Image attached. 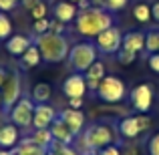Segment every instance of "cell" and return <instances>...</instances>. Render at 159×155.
I'll return each instance as SVG.
<instances>
[{
  "label": "cell",
  "mask_w": 159,
  "mask_h": 155,
  "mask_svg": "<svg viewBox=\"0 0 159 155\" xmlns=\"http://www.w3.org/2000/svg\"><path fill=\"white\" fill-rule=\"evenodd\" d=\"M117 133H119L117 127L111 125L109 121H93L79 135L81 137L79 139V151H81V155H89V153H97L99 149L113 143L121 145L117 141Z\"/></svg>",
  "instance_id": "1"
},
{
  "label": "cell",
  "mask_w": 159,
  "mask_h": 155,
  "mask_svg": "<svg viewBox=\"0 0 159 155\" xmlns=\"http://www.w3.org/2000/svg\"><path fill=\"white\" fill-rule=\"evenodd\" d=\"M111 26H115V16H113L111 10L101 6H91L87 10H79L77 18H75V30L81 36H87V39H95Z\"/></svg>",
  "instance_id": "2"
},
{
  "label": "cell",
  "mask_w": 159,
  "mask_h": 155,
  "mask_svg": "<svg viewBox=\"0 0 159 155\" xmlns=\"http://www.w3.org/2000/svg\"><path fill=\"white\" fill-rule=\"evenodd\" d=\"M34 44L39 47L40 54H43V61L48 62V65H57V62H62L69 58L70 52V44L69 39L65 34H54V32H44V34L36 36Z\"/></svg>",
  "instance_id": "3"
},
{
  "label": "cell",
  "mask_w": 159,
  "mask_h": 155,
  "mask_svg": "<svg viewBox=\"0 0 159 155\" xmlns=\"http://www.w3.org/2000/svg\"><path fill=\"white\" fill-rule=\"evenodd\" d=\"M97 54H99L97 44L85 40V43H77V44L70 47L66 62H69L70 69H75V73H85V71L97 61Z\"/></svg>",
  "instance_id": "4"
},
{
  "label": "cell",
  "mask_w": 159,
  "mask_h": 155,
  "mask_svg": "<svg viewBox=\"0 0 159 155\" xmlns=\"http://www.w3.org/2000/svg\"><path fill=\"white\" fill-rule=\"evenodd\" d=\"M127 95V87H125L123 79L115 77V75H107L101 83H99V89H97V97L101 99L103 103L107 105H117L121 103Z\"/></svg>",
  "instance_id": "5"
},
{
  "label": "cell",
  "mask_w": 159,
  "mask_h": 155,
  "mask_svg": "<svg viewBox=\"0 0 159 155\" xmlns=\"http://www.w3.org/2000/svg\"><path fill=\"white\" fill-rule=\"evenodd\" d=\"M151 127V117L147 113H141V115H125L123 119L119 121L117 125V131L123 139H137L141 133H145L147 129Z\"/></svg>",
  "instance_id": "6"
},
{
  "label": "cell",
  "mask_w": 159,
  "mask_h": 155,
  "mask_svg": "<svg viewBox=\"0 0 159 155\" xmlns=\"http://www.w3.org/2000/svg\"><path fill=\"white\" fill-rule=\"evenodd\" d=\"M0 95H2V111L8 115L10 109L20 101V95H22V77H20L18 71H8L6 81L0 89Z\"/></svg>",
  "instance_id": "7"
},
{
  "label": "cell",
  "mask_w": 159,
  "mask_h": 155,
  "mask_svg": "<svg viewBox=\"0 0 159 155\" xmlns=\"http://www.w3.org/2000/svg\"><path fill=\"white\" fill-rule=\"evenodd\" d=\"M123 30L119 26H111L107 30H103L99 36H95V44H97V51L101 54H117L123 48Z\"/></svg>",
  "instance_id": "8"
},
{
  "label": "cell",
  "mask_w": 159,
  "mask_h": 155,
  "mask_svg": "<svg viewBox=\"0 0 159 155\" xmlns=\"http://www.w3.org/2000/svg\"><path fill=\"white\" fill-rule=\"evenodd\" d=\"M32 115H34V103L32 99L22 97L8 113V119L12 125H16L18 129H30L32 127Z\"/></svg>",
  "instance_id": "9"
},
{
  "label": "cell",
  "mask_w": 159,
  "mask_h": 155,
  "mask_svg": "<svg viewBox=\"0 0 159 155\" xmlns=\"http://www.w3.org/2000/svg\"><path fill=\"white\" fill-rule=\"evenodd\" d=\"M131 105H133V109L139 111V113H149V109H151V105H153L151 85H147V83L137 85L135 89L131 91Z\"/></svg>",
  "instance_id": "10"
},
{
  "label": "cell",
  "mask_w": 159,
  "mask_h": 155,
  "mask_svg": "<svg viewBox=\"0 0 159 155\" xmlns=\"http://www.w3.org/2000/svg\"><path fill=\"white\" fill-rule=\"evenodd\" d=\"M87 91H89V87H87V79H85L83 73H73L62 81V93H65L69 99L83 97Z\"/></svg>",
  "instance_id": "11"
},
{
  "label": "cell",
  "mask_w": 159,
  "mask_h": 155,
  "mask_svg": "<svg viewBox=\"0 0 159 155\" xmlns=\"http://www.w3.org/2000/svg\"><path fill=\"white\" fill-rule=\"evenodd\" d=\"M58 117H61V121L70 129V133H73L75 137H79L83 133V129H85V113H83L81 109H70L69 107V109L58 113Z\"/></svg>",
  "instance_id": "12"
},
{
  "label": "cell",
  "mask_w": 159,
  "mask_h": 155,
  "mask_svg": "<svg viewBox=\"0 0 159 155\" xmlns=\"http://www.w3.org/2000/svg\"><path fill=\"white\" fill-rule=\"evenodd\" d=\"M58 117V113L54 111L48 103L34 105V115H32V127L34 129H48L52 125V121Z\"/></svg>",
  "instance_id": "13"
},
{
  "label": "cell",
  "mask_w": 159,
  "mask_h": 155,
  "mask_svg": "<svg viewBox=\"0 0 159 155\" xmlns=\"http://www.w3.org/2000/svg\"><path fill=\"white\" fill-rule=\"evenodd\" d=\"M52 14H54L57 20L69 24V22H75V18H77V14H79V8H77V4L70 2V0H58L52 6Z\"/></svg>",
  "instance_id": "14"
},
{
  "label": "cell",
  "mask_w": 159,
  "mask_h": 155,
  "mask_svg": "<svg viewBox=\"0 0 159 155\" xmlns=\"http://www.w3.org/2000/svg\"><path fill=\"white\" fill-rule=\"evenodd\" d=\"M83 75H85V79H87V87H89V91L97 93V89H99V83H101L103 79L107 77L105 62H103V61H95L93 65H91V66H89V69H87Z\"/></svg>",
  "instance_id": "15"
},
{
  "label": "cell",
  "mask_w": 159,
  "mask_h": 155,
  "mask_svg": "<svg viewBox=\"0 0 159 155\" xmlns=\"http://www.w3.org/2000/svg\"><path fill=\"white\" fill-rule=\"evenodd\" d=\"M145 39H147V34L141 30H131V32H125L123 36V48L129 52H143L145 51Z\"/></svg>",
  "instance_id": "16"
},
{
  "label": "cell",
  "mask_w": 159,
  "mask_h": 155,
  "mask_svg": "<svg viewBox=\"0 0 159 155\" xmlns=\"http://www.w3.org/2000/svg\"><path fill=\"white\" fill-rule=\"evenodd\" d=\"M32 43H34V40L26 34H12L10 39L6 40V51H8V54H12V57H22V54L26 52V48L32 47Z\"/></svg>",
  "instance_id": "17"
},
{
  "label": "cell",
  "mask_w": 159,
  "mask_h": 155,
  "mask_svg": "<svg viewBox=\"0 0 159 155\" xmlns=\"http://www.w3.org/2000/svg\"><path fill=\"white\" fill-rule=\"evenodd\" d=\"M18 131L16 125H0V149H14L18 143Z\"/></svg>",
  "instance_id": "18"
},
{
  "label": "cell",
  "mask_w": 159,
  "mask_h": 155,
  "mask_svg": "<svg viewBox=\"0 0 159 155\" xmlns=\"http://www.w3.org/2000/svg\"><path fill=\"white\" fill-rule=\"evenodd\" d=\"M51 133H52L54 141H58V143H65V145H73V143H75V139H77V137L70 133V129L61 121V117H57V119L52 121V125H51Z\"/></svg>",
  "instance_id": "19"
},
{
  "label": "cell",
  "mask_w": 159,
  "mask_h": 155,
  "mask_svg": "<svg viewBox=\"0 0 159 155\" xmlns=\"http://www.w3.org/2000/svg\"><path fill=\"white\" fill-rule=\"evenodd\" d=\"M12 155H44V149H40L39 145H34L30 137H26L18 141V145L12 149Z\"/></svg>",
  "instance_id": "20"
},
{
  "label": "cell",
  "mask_w": 159,
  "mask_h": 155,
  "mask_svg": "<svg viewBox=\"0 0 159 155\" xmlns=\"http://www.w3.org/2000/svg\"><path fill=\"white\" fill-rule=\"evenodd\" d=\"M20 62H22L24 69H34V66H39L40 62H43V54H40L39 47H36L34 43H32V47L26 48V52L20 57Z\"/></svg>",
  "instance_id": "21"
},
{
  "label": "cell",
  "mask_w": 159,
  "mask_h": 155,
  "mask_svg": "<svg viewBox=\"0 0 159 155\" xmlns=\"http://www.w3.org/2000/svg\"><path fill=\"white\" fill-rule=\"evenodd\" d=\"M30 139L34 141V145H39V147L44 149V151H47V149L54 143V137H52V133H51V127H48V129H34V131L30 133Z\"/></svg>",
  "instance_id": "22"
},
{
  "label": "cell",
  "mask_w": 159,
  "mask_h": 155,
  "mask_svg": "<svg viewBox=\"0 0 159 155\" xmlns=\"http://www.w3.org/2000/svg\"><path fill=\"white\" fill-rule=\"evenodd\" d=\"M30 99H32V103H34V105L47 103L48 99H51V85H47V83H39V85H34Z\"/></svg>",
  "instance_id": "23"
},
{
  "label": "cell",
  "mask_w": 159,
  "mask_h": 155,
  "mask_svg": "<svg viewBox=\"0 0 159 155\" xmlns=\"http://www.w3.org/2000/svg\"><path fill=\"white\" fill-rule=\"evenodd\" d=\"M133 16L137 22H149L151 20V4L147 2H137L133 6Z\"/></svg>",
  "instance_id": "24"
},
{
  "label": "cell",
  "mask_w": 159,
  "mask_h": 155,
  "mask_svg": "<svg viewBox=\"0 0 159 155\" xmlns=\"http://www.w3.org/2000/svg\"><path fill=\"white\" fill-rule=\"evenodd\" d=\"M12 36V20L6 12H0V40H8Z\"/></svg>",
  "instance_id": "25"
},
{
  "label": "cell",
  "mask_w": 159,
  "mask_h": 155,
  "mask_svg": "<svg viewBox=\"0 0 159 155\" xmlns=\"http://www.w3.org/2000/svg\"><path fill=\"white\" fill-rule=\"evenodd\" d=\"M145 48H147L149 52H159V30L147 32V39H145Z\"/></svg>",
  "instance_id": "26"
},
{
  "label": "cell",
  "mask_w": 159,
  "mask_h": 155,
  "mask_svg": "<svg viewBox=\"0 0 159 155\" xmlns=\"http://www.w3.org/2000/svg\"><path fill=\"white\" fill-rule=\"evenodd\" d=\"M48 30H51V20L48 18H39V20L32 22V32H34V36H40Z\"/></svg>",
  "instance_id": "27"
},
{
  "label": "cell",
  "mask_w": 159,
  "mask_h": 155,
  "mask_svg": "<svg viewBox=\"0 0 159 155\" xmlns=\"http://www.w3.org/2000/svg\"><path fill=\"white\" fill-rule=\"evenodd\" d=\"M47 10H48V6L40 0L39 4H34V6L30 8V16H32V20H39V18H47Z\"/></svg>",
  "instance_id": "28"
},
{
  "label": "cell",
  "mask_w": 159,
  "mask_h": 155,
  "mask_svg": "<svg viewBox=\"0 0 159 155\" xmlns=\"http://www.w3.org/2000/svg\"><path fill=\"white\" fill-rule=\"evenodd\" d=\"M115 57H117V61H119L121 65H131V62L137 58V54H135V52H129V51H125V48H121V51L117 52Z\"/></svg>",
  "instance_id": "29"
},
{
  "label": "cell",
  "mask_w": 159,
  "mask_h": 155,
  "mask_svg": "<svg viewBox=\"0 0 159 155\" xmlns=\"http://www.w3.org/2000/svg\"><path fill=\"white\" fill-rule=\"evenodd\" d=\"M147 153L149 155H159V131L153 133L147 141Z\"/></svg>",
  "instance_id": "30"
},
{
  "label": "cell",
  "mask_w": 159,
  "mask_h": 155,
  "mask_svg": "<svg viewBox=\"0 0 159 155\" xmlns=\"http://www.w3.org/2000/svg\"><path fill=\"white\" fill-rule=\"evenodd\" d=\"M127 2L129 0H105V8L111 10V12H119L127 6Z\"/></svg>",
  "instance_id": "31"
},
{
  "label": "cell",
  "mask_w": 159,
  "mask_h": 155,
  "mask_svg": "<svg viewBox=\"0 0 159 155\" xmlns=\"http://www.w3.org/2000/svg\"><path fill=\"white\" fill-rule=\"evenodd\" d=\"M97 155H121V145L113 143V145H107V147L99 149Z\"/></svg>",
  "instance_id": "32"
},
{
  "label": "cell",
  "mask_w": 159,
  "mask_h": 155,
  "mask_svg": "<svg viewBox=\"0 0 159 155\" xmlns=\"http://www.w3.org/2000/svg\"><path fill=\"white\" fill-rule=\"evenodd\" d=\"M147 65L153 73L159 75V52H149V58H147Z\"/></svg>",
  "instance_id": "33"
},
{
  "label": "cell",
  "mask_w": 159,
  "mask_h": 155,
  "mask_svg": "<svg viewBox=\"0 0 159 155\" xmlns=\"http://www.w3.org/2000/svg\"><path fill=\"white\" fill-rule=\"evenodd\" d=\"M18 6V0H0V12H10Z\"/></svg>",
  "instance_id": "34"
},
{
  "label": "cell",
  "mask_w": 159,
  "mask_h": 155,
  "mask_svg": "<svg viewBox=\"0 0 159 155\" xmlns=\"http://www.w3.org/2000/svg\"><path fill=\"white\" fill-rule=\"evenodd\" d=\"M58 143V141H57ZM58 155H81L75 147H70V145H65V143H58Z\"/></svg>",
  "instance_id": "35"
},
{
  "label": "cell",
  "mask_w": 159,
  "mask_h": 155,
  "mask_svg": "<svg viewBox=\"0 0 159 155\" xmlns=\"http://www.w3.org/2000/svg\"><path fill=\"white\" fill-rule=\"evenodd\" d=\"M65 26L66 24L65 22H61V20H51V30L48 32H54V34H62V32H65Z\"/></svg>",
  "instance_id": "36"
},
{
  "label": "cell",
  "mask_w": 159,
  "mask_h": 155,
  "mask_svg": "<svg viewBox=\"0 0 159 155\" xmlns=\"http://www.w3.org/2000/svg\"><path fill=\"white\" fill-rule=\"evenodd\" d=\"M69 107H70V109H81V107H83V97H73V99H69Z\"/></svg>",
  "instance_id": "37"
},
{
  "label": "cell",
  "mask_w": 159,
  "mask_h": 155,
  "mask_svg": "<svg viewBox=\"0 0 159 155\" xmlns=\"http://www.w3.org/2000/svg\"><path fill=\"white\" fill-rule=\"evenodd\" d=\"M151 18L155 20V22H159V0H155V2L151 4Z\"/></svg>",
  "instance_id": "38"
},
{
  "label": "cell",
  "mask_w": 159,
  "mask_h": 155,
  "mask_svg": "<svg viewBox=\"0 0 159 155\" xmlns=\"http://www.w3.org/2000/svg\"><path fill=\"white\" fill-rule=\"evenodd\" d=\"M93 6V2H91V0H79L77 2V8L79 10H87V8H91Z\"/></svg>",
  "instance_id": "39"
},
{
  "label": "cell",
  "mask_w": 159,
  "mask_h": 155,
  "mask_svg": "<svg viewBox=\"0 0 159 155\" xmlns=\"http://www.w3.org/2000/svg\"><path fill=\"white\" fill-rule=\"evenodd\" d=\"M121 155H137V147L133 145V147L129 149V147H123V145H121Z\"/></svg>",
  "instance_id": "40"
},
{
  "label": "cell",
  "mask_w": 159,
  "mask_h": 155,
  "mask_svg": "<svg viewBox=\"0 0 159 155\" xmlns=\"http://www.w3.org/2000/svg\"><path fill=\"white\" fill-rule=\"evenodd\" d=\"M44 155H58V143H57V141H54L51 147H48L47 151H44Z\"/></svg>",
  "instance_id": "41"
},
{
  "label": "cell",
  "mask_w": 159,
  "mask_h": 155,
  "mask_svg": "<svg viewBox=\"0 0 159 155\" xmlns=\"http://www.w3.org/2000/svg\"><path fill=\"white\" fill-rule=\"evenodd\" d=\"M39 2H40V0H20V4H22L24 8H28V10H30L34 4H39Z\"/></svg>",
  "instance_id": "42"
},
{
  "label": "cell",
  "mask_w": 159,
  "mask_h": 155,
  "mask_svg": "<svg viewBox=\"0 0 159 155\" xmlns=\"http://www.w3.org/2000/svg\"><path fill=\"white\" fill-rule=\"evenodd\" d=\"M6 75H8V71L4 69V66H0V89H2L4 81H6Z\"/></svg>",
  "instance_id": "43"
},
{
  "label": "cell",
  "mask_w": 159,
  "mask_h": 155,
  "mask_svg": "<svg viewBox=\"0 0 159 155\" xmlns=\"http://www.w3.org/2000/svg\"><path fill=\"white\" fill-rule=\"evenodd\" d=\"M0 155H12V149H0Z\"/></svg>",
  "instance_id": "44"
},
{
  "label": "cell",
  "mask_w": 159,
  "mask_h": 155,
  "mask_svg": "<svg viewBox=\"0 0 159 155\" xmlns=\"http://www.w3.org/2000/svg\"><path fill=\"white\" fill-rule=\"evenodd\" d=\"M0 109H2V95H0Z\"/></svg>",
  "instance_id": "45"
},
{
  "label": "cell",
  "mask_w": 159,
  "mask_h": 155,
  "mask_svg": "<svg viewBox=\"0 0 159 155\" xmlns=\"http://www.w3.org/2000/svg\"><path fill=\"white\" fill-rule=\"evenodd\" d=\"M70 2H75V4H77V2H79V0H70Z\"/></svg>",
  "instance_id": "46"
},
{
  "label": "cell",
  "mask_w": 159,
  "mask_h": 155,
  "mask_svg": "<svg viewBox=\"0 0 159 155\" xmlns=\"http://www.w3.org/2000/svg\"><path fill=\"white\" fill-rule=\"evenodd\" d=\"M89 155H97V153H89Z\"/></svg>",
  "instance_id": "47"
},
{
  "label": "cell",
  "mask_w": 159,
  "mask_h": 155,
  "mask_svg": "<svg viewBox=\"0 0 159 155\" xmlns=\"http://www.w3.org/2000/svg\"><path fill=\"white\" fill-rule=\"evenodd\" d=\"M18 2H20V0H18Z\"/></svg>",
  "instance_id": "48"
}]
</instances>
